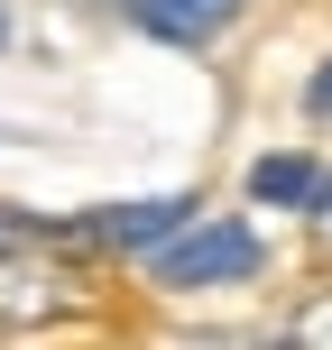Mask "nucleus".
Masks as SVG:
<instances>
[{"label": "nucleus", "mask_w": 332, "mask_h": 350, "mask_svg": "<svg viewBox=\"0 0 332 350\" xmlns=\"http://www.w3.org/2000/svg\"><path fill=\"white\" fill-rule=\"evenodd\" d=\"M240 10L249 0H129V18H139L148 37H166V46H212Z\"/></svg>", "instance_id": "7ed1b4c3"}, {"label": "nucleus", "mask_w": 332, "mask_h": 350, "mask_svg": "<svg viewBox=\"0 0 332 350\" xmlns=\"http://www.w3.org/2000/svg\"><path fill=\"white\" fill-rule=\"evenodd\" d=\"M194 193H157V203H111V212H92L84 230H74V240H102V249H166L175 230L194 221Z\"/></svg>", "instance_id": "f03ea898"}, {"label": "nucleus", "mask_w": 332, "mask_h": 350, "mask_svg": "<svg viewBox=\"0 0 332 350\" xmlns=\"http://www.w3.org/2000/svg\"><path fill=\"white\" fill-rule=\"evenodd\" d=\"M0 37H10V18H0Z\"/></svg>", "instance_id": "1a4fd4ad"}, {"label": "nucleus", "mask_w": 332, "mask_h": 350, "mask_svg": "<svg viewBox=\"0 0 332 350\" xmlns=\"http://www.w3.org/2000/svg\"><path fill=\"white\" fill-rule=\"evenodd\" d=\"M249 193H259L268 212H314L323 166H314V157H259V166H249Z\"/></svg>", "instance_id": "20e7f679"}, {"label": "nucleus", "mask_w": 332, "mask_h": 350, "mask_svg": "<svg viewBox=\"0 0 332 350\" xmlns=\"http://www.w3.org/2000/svg\"><path fill=\"white\" fill-rule=\"evenodd\" d=\"M37 267H0V314H37Z\"/></svg>", "instance_id": "39448f33"}, {"label": "nucleus", "mask_w": 332, "mask_h": 350, "mask_svg": "<svg viewBox=\"0 0 332 350\" xmlns=\"http://www.w3.org/2000/svg\"><path fill=\"white\" fill-rule=\"evenodd\" d=\"M305 111H314V120H332V65L314 74V83H305Z\"/></svg>", "instance_id": "423d86ee"}, {"label": "nucleus", "mask_w": 332, "mask_h": 350, "mask_svg": "<svg viewBox=\"0 0 332 350\" xmlns=\"http://www.w3.org/2000/svg\"><path fill=\"white\" fill-rule=\"evenodd\" d=\"M314 230H323V249H332V175H323V193H314Z\"/></svg>", "instance_id": "6e6552de"}, {"label": "nucleus", "mask_w": 332, "mask_h": 350, "mask_svg": "<svg viewBox=\"0 0 332 350\" xmlns=\"http://www.w3.org/2000/svg\"><path fill=\"white\" fill-rule=\"evenodd\" d=\"M148 258H157V286H175V295H185V286H240V277H259V230L231 221V212H194Z\"/></svg>", "instance_id": "f257e3e1"}, {"label": "nucleus", "mask_w": 332, "mask_h": 350, "mask_svg": "<svg viewBox=\"0 0 332 350\" xmlns=\"http://www.w3.org/2000/svg\"><path fill=\"white\" fill-rule=\"evenodd\" d=\"M296 341H332V304H323V314H305V323H296Z\"/></svg>", "instance_id": "0eeeda50"}]
</instances>
